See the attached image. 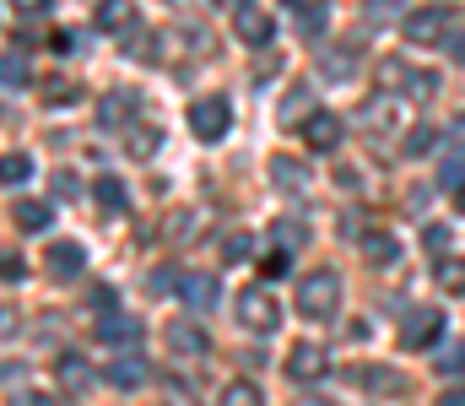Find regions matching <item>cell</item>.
I'll return each mask as SVG.
<instances>
[{
  "instance_id": "30bf717a",
  "label": "cell",
  "mask_w": 465,
  "mask_h": 406,
  "mask_svg": "<svg viewBox=\"0 0 465 406\" xmlns=\"http://www.w3.org/2000/svg\"><path fill=\"white\" fill-rule=\"evenodd\" d=\"M168 347H173V352H184V358H190V352H195V358H206V352H212V336H206L195 320H173V325H168Z\"/></svg>"
},
{
  "instance_id": "ee69618b",
  "label": "cell",
  "mask_w": 465,
  "mask_h": 406,
  "mask_svg": "<svg viewBox=\"0 0 465 406\" xmlns=\"http://www.w3.org/2000/svg\"><path fill=\"white\" fill-rule=\"evenodd\" d=\"M439 406H465V385H455V391H450V396H444Z\"/></svg>"
},
{
  "instance_id": "836d02e7",
  "label": "cell",
  "mask_w": 465,
  "mask_h": 406,
  "mask_svg": "<svg viewBox=\"0 0 465 406\" xmlns=\"http://www.w3.org/2000/svg\"><path fill=\"white\" fill-rule=\"evenodd\" d=\"M292 271V250H276L271 261H265V276H287Z\"/></svg>"
},
{
  "instance_id": "d6986e66",
  "label": "cell",
  "mask_w": 465,
  "mask_h": 406,
  "mask_svg": "<svg viewBox=\"0 0 465 406\" xmlns=\"http://www.w3.org/2000/svg\"><path fill=\"white\" fill-rule=\"evenodd\" d=\"M93 195H98V206H104V212H124V206H130V201H124V184H119V179H109V173L93 184Z\"/></svg>"
},
{
  "instance_id": "cb8c5ba5",
  "label": "cell",
  "mask_w": 465,
  "mask_h": 406,
  "mask_svg": "<svg viewBox=\"0 0 465 406\" xmlns=\"http://www.w3.org/2000/svg\"><path fill=\"white\" fill-rule=\"evenodd\" d=\"M60 385L65 391H87V363L82 358H60Z\"/></svg>"
},
{
  "instance_id": "d6a6232c",
  "label": "cell",
  "mask_w": 465,
  "mask_h": 406,
  "mask_svg": "<svg viewBox=\"0 0 465 406\" xmlns=\"http://www.w3.org/2000/svg\"><path fill=\"white\" fill-rule=\"evenodd\" d=\"M401 5H406V0H368L362 11H368V22H379V16H395Z\"/></svg>"
},
{
  "instance_id": "52a82bcc",
  "label": "cell",
  "mask_w": 465,
  "mask_h": 406,
  "mask_svg": "<svg viewBox=\"0 0 465 406\" xmlns=\"http://www.w3.org/2000/svg\"><path fill=\"white\" fill-rule=\"evenodd\" d=\"M347 380L362 385V391H373V396H401V391H406V380H401L395 369H384V363H357Z\"/></svg>"
},
{
  "instance_id": "74e56055",
  "label": "cell",
  "mask_w": 465,
  "mask_h": 406,
  "mask_svg": "<svg viewBox=\"0 0 465 406\" xmlns=\"http://www.w3.org/2000/svg\"><path fill=\"white\" fill-rule=\"evenodd\" d=\"M93 303H98V309H104V314H109V309H119V292H114V287H109V282H104V287H98V292H93Z\"/></svg>"
},
{
  "instance_id": "b9f144b4",
  "label": "cell",
  "mask_w": 465,
  "mask_h": 406,
  "mask_svg": "<svg viewBox=\"0 0 465 406\" xmlns=\"http://www.w3.org/2000/svg\"><path fill=\"white\" fill-rule=\"evenodd\" d=\"M22 276H27V266H22L16 255H5V282H22Z\"/></svg>"
},
{
  "instance_id": "5b68a950",
  "label": "cell",
  "mask_w": 465,
  "mask_h": 406,
  "mask_svg": "<svg viewBox=\"0 0 465 406\" xmlns=\"http://www.w3.org/2000/svg\"><path fill=\"white\" fill-rule=\"evenodd\" d=\"M228 125H232L228 98H195L190 104V131H195V141H223Z\"/></svg>"
},
{
  "instance_id": "60d3db41",
  "label": "cell",
  "mask_w": 465,
  "mask_h": 406,
  "mask_svg": "<svg viewBox=\"0 0 465 406\" xmlns=\"http://www.w3.org/2000/svg\"><path fill=\"white\" fill-rule=\"evenodd\" d=\"M49 98H54V104H60V98L71 104V98H76V82H54V87H49Z\"/></svg>"
},
{
  "instance_id": "603a6c76",
  "label": "cell",
  "mask_w": 465,
  "mask_h": 406,
  "mask_svg": "<svg viewBox=\"0 0 465 406\" xmlns=\"http://www.w3.org/2000/svg\"><path fill=\"white\" fill-rule=\"evenodd\" d=\"M271 179H276V184H287V190H303V184H309V173H303L298 163H287V157H276V163H271Z\"/></svg>"
},
{
  "instance_id": "f35d334b",
  "label": "cell",
  "mask_w": 465,
  "mask_h": 406,
  "mask_svg": "<svg viewBox=\"0 0 465 406\" xmlns=\"http://www.w3.org/2000/svg\"><path fill=\"white\" fill-rule=\"evenodd\" d=\"M428 146H433V131H422V125H417V131L406 135V152H428Z\"/></svg>"
},
{
  "instance_id": "f6af8a7d",
  "label": "cell",
  "mask_w": 465,
  "mask_h": 406,
  "mask_svg": "<svg viewBox=\"0 0 465 406\" xmlns=\"http://www.w3.org/2000/svg\"><path fill=\"white\" fill-rule=\"evenodd\" d=\"M450 141H460V146H465V114L455 120V125H450Z\"/></svg>"
},
{
  "instance_id": "d4e9b609",
  "label": "cell",
  "mask_w": 465,
  "mask_h": 406,
  "mask_svg": "<svg viewBox=\"0 0 465 406\" xmlns=\"http://www.w3.org/2000/svg\"><path fill=\"white\" fill-rule=\"evenodd\" d=\"M173 282H179V266H157L152 271V282H146V292H152V298H168Z\"/></svg>"
},
{
  "instance_id": "44dd1931",
  "label": "cell",
  "mask_w": 465,
  "mask_h": 406,
  "mask_svg": "<svg viewBox=\"0 0 465 406\" xmlns=\"http://www.w3.org/2000/svg\"><path fill=\"white\" fill-rule=\"evenodd\" d=\"M223 406H265V396H260V385H249V380H232L228 391H223Z\"/></svg>"
},
{
  "instance_id": "3957f363",
  "label": "cell",
  "mask_w": 465,
  "mask_h": 406,
  "mask_svg": "<svg viewBox=\"0 0 465 406\" xmlns=\"http://www.w3.org/2000/svg\"><path fill=\"white\" fill-rule=\"evenodd\" d=\"M450 27H455V11L450 5H422V11H406V22H401V33L411 44H444Z\"/></svg>"
},
{
  "instance_id": "5bb4252c",
  "label": "cell",
  "mask_w": 465,
  "mask_h": 406,
  "mask_svg": "<svg viewBox=\"0 0 465 406\" xmlns=\"http://www.w3.org/2000/svg\"><path fill=\"white\" fill-rule=\"evenodd\" d=\"M54 223V206L49 201H16V228L22 233H44Z\"/></svg>"
},
{
  "instance_id": "ffe728a7",
  "label": "cell",
  "mask_w": 465,
  "mask_h": 406,
  "mask_svg": "<svg viewBox=\"0 0 465 406\" xmlns=\"http://www.w3.org/2000/svg\"><path fill=\"white\" fill-rule=\"evenodd\" d=\"M439 287L455 292V298H465V261L460 255H455V261H439Z\"/></svg>"
},
{
  "instance_id": "7c38bea8",
  "label": "cell",
  "mask_w": 465,
  "mask_h": 406,
  "mask_svg": "<svg viewBox=\"0 0 465 406\" xmlns=\"http://www.w3.org/2000/svg\"><path fill=\"white\" fill-rule=\"evenodd\" d=\"M146 374H152V369H146L135 352H130V358H109V369H104V380H109L114 391H141V385H146Z\"/></svg>"
},
{
  "instance_id": "8992f818",
  "label": "cell",
  "mask_w": 465,
  "mask_h": 406,
  "mask_svg": "<svg viewBox=\"0 0 465 406\" xmlns=\"http://www.w3.org/2000/svg\"><path fill=\"white\" fill-rule=\"evenodd\" d=\"M325 374H331V352H325L320 342H298V347L287 352V380L314 385V380H325Z\"/></svg>"
},
{
  "instance_id": "e0dca14e",
  "label": "cell",
  "mask_w": 465,
  "mask_h": 406,
  "mask_svg": "<svg viewBox=\"0 0 465 406\" xmlns=\"http://www.w3.org/2000/svg\"><path fill=\"white\" fill-rule=\"evenodd\" d=\"M362 255H368L373 266H395V261H401V244H395L390 233H368V239H362Z\"/></svg>"
},
{
  "instance_id": "2e32d148",
  "label": "cell",
  "mask_w": 465,
  "mask_h": 406,
  "mask_svg": "<svg viewBox=\"0 0 465 406\" xmlns=\"http://www.w3.org/2000/svg\"><path fill=\"white\" fill-rule=\"evenodd\" d=\"M82 266H87V250H82V244H54V250H49V271H54V276H76Z\"/></svg>"
},
{
  "instance_id": "7bdbcfd3",
  "label": "cell",
  "mask_w": 465,
  "mask_h": 406,
  "mask_svg": "<svg viewBox=\"0 0 465 406\" xmlns=\"http://www.w3.org/2000/svg\"><path fill=\"white\" fill-rule=\"evenodd\" d=\"M450 54H455V65H465V27L450 38Z\"/></svg>"
},
{
  "instance_id": "7dc6e473",
  "label": "cell",
  "mask_w": 465,
  "mask_h": 406,
  "mask_svg": "<svg viewBox=\"0 0 465 406\" xmlns=\"http://www.w3.org/2000/svg\"><path fill=\"white\" fill-rule=\"evenodd\" d=\"M455 206H460V212H465V184H460V190H455Z\"/></svg>"
},
{
  "instance_id": "4316f807",
  "label": "cell",
  "mask_w": 465,
  "mask_h": 406,
  "mask_svg": "<svg viewBox=\"0 0 465 406\" xmlns=\"http://www.w3.org/2000/svg\"><path fill=\"white\" fill-rule=\"evenodd\" d=\"M157 141H163L157 125H152V131H146V125H135V131H130V152H135V157H146V152H157Z\"/></svg>"
},
{
  "instance_id": "83f0119b",
  "label": "cell",
  "mask_w": 465,
  "mask_h": 406,
  "mask_svg": "<svg viewBox=\"0 0 465 406\" xmlns=\"http://www.w3.org/2000/svg\"><path fill=\"white\" fill-rule=\"evenodd\" d=\"M439 184H450V190H460V184H465V157H450V163L439 168Z\"/></svg>"
},
{
  "instance_id": "4fadbf2b",
  "label": "cell",
  "mask_w": 465,
  "mask_h": 406,
  "mask_svg": "<svg viewBox=\"0 0 465 406\" xmlns=\"http://www.w3.org/2000/svg\"><path fill=\"white\" fill-rule=\"evenodd\" d=\"M232 16H238V38H243V44H254V49L271 44V27H276V22H271L265 11H249V5H243V11H232Z\"/></svg>"
},
{
  "instance_id": "8d00e7d4",
  "label": "cell",
  "mask_w": 465,
  "mask_h": 406,
  "mask_svg": "<svg viewBox=\"0 0 465 406\" xmlns=\"http://www.w3.org/2000/svg\"><path fill=\"white\" fill-rule=\"evenodd\" d=\"M54 0H11V11H22V16H44Z\"/></svg>"
},
{
  "instance_id": "9a60e30c",
  "label": "cell",
  "mask_w": 465,
  "mask_h": 406,
  "mask_svg": "<svg viewBox=\"0 0 465 406\" xmlns=\"http://www.w3.org/2000/svg\"><path fill=\"white\" fill-rule=\"evenodd\" d=\"M179 292H184L190 314H206V309L217 303V282H212V276H184V287H179Z\"/></svg>"
},
{
  "instance_id": "ab89813d",
  "label": "cell",
  "mask_w": 465,
  "mask_h": 406,
  "mask_svg": "<svg viewBox=\"0 0 465 406\" xmlns=\"http://www.w3.org/2000/svg\"><path fill=\"white\" fill-rule=\"evenodd\" d=\"M163 406H195V396H184L179 385H163Z\"/></svg>"
},
{
  "instance_id": "bcb514c9",
  "label": "cell",
  "mask_w": 465,
  "mask_h": 406,
  "mask_svg": "<svg viewBox=\"0 0 465 406\" xmlns=\"http://www.w3.org/2000/svg\"><path fill=\"white\" fill-rule=\"evenodd\" d=\"M217 5H228V11H243V5H249V0H217Z\"/></svg>"
},
{
  "instance_id": "1f68e13d",
  "label": "cell",
  "mask_w": 465,
  "mask_h": 406,
  "mask_svg": "<svg viewBox=\"0 0 465 406\" xmlns=\"http://www.w3.org/2000/svg\"><path fill=\"white\" fill-rule=\"evenodd\" d=\"M439 374H465V342L455 347V352H444V358H439Z\"/></svg>"
},
{
  "instance_id": "8fae6325",
  "label": "cell",
  "mask_w": 465,
  "mask_h": 406,
  "mask_svg": "<svg viewBox=\"0 0 465 406\" xmlns=\"http://www.w3.org/2000/svg\"><path fill=\"white\" fill-rule=\"evenodd\" d=\"M98 342H104V347H135V342H141V325H135L130 314L109 309V314L98 320Z\"/></svg>"
},
{
  "instance_id": "6da1fadb",
  "label": "cell",
  "mask_w": 465,
  "mask_h": 406,
  "mask_svg": "<svg viewBox=\"0 0 465 406\" xmlns=\"http://www.w3.org/2000/svg\"><path fill=\"white\" fill-rule=\"evenodd\" d=\"M341 309V276L336 271H309L298 287V314L303 320H331Z\"/></svg>"
},
{
  "instance_id": "e575fe53",
  "label": "cell",
  "mask_w": 465,
  "mask_h": 406,
  "mask_svg": "<svg viewBox=\"0 0 465 406\" xmlns=\"http://www.w3.org/2000/svg\"><path fill=\"white\" fill-rule=\"evenodd\" d=\"M303 109H309V87H292V93H287V120H298Z\"/></svg>"
},
{
  "instance_id": "4dcf8cb0",
  "label": "cell",
  "mask_w": 465,
  "mask_h": 406,
  "mask_svg": "<svg viewBox=\"0 0 465 406\" xmlns=\"http://www.w3.org/2000/svg\"><path fill=\"white\" fill-rule=\"evenodd\" d=\"M22 82H27V65H22L16 49H11V54H5V87H22Z\"/></svg>"
},
{
  "instance_id": "9c48e42d",
  "label": "cell",
  "mask_w": 465,
  "mask_h": 406,
  "mask_svg": "<svg viewBox=\"0 0 465 406\" xmlns=\"http://www.w3.org/2000/svg\"><path fill=\"white\" fill-rule=\"evenodd\" d=\"M98 27H104V33H114V38L135 33V27H141L135 0H104V5H98Z\"/></svg>"
},
{
  "instance_id": "c3c4849f",
  "label": "cell",
  "mask_w": 465,
  "mask_h": 406,
  "mask_svg": "<svg viewBox=\"0 0 465 406\" xmlns=\"http://www.w3.org/2000/svg\"><path fill=\"white\" fill-rule=\"evenodd\" d=\"M298 406H331V401H314V396H303V401H298Z\"/></svg>"
},
{
  "instance_id": "ba28073f",
  "label": "cell",
  "mask_w": 465,
  "mask_h": 406,
  "mask_svg": "<svg viewBox=\"0 0 465 406\" xmlns=\"http://www.w3.org/2000/svg\"><path fill=\"white\" fill-rule=\"evenodd\" d=\"M303 141H309V152H336V146H341V120H336L331 109H314V114L303 120Z\"/></svg>"
},
{
  "instance_id": "7402d4cb",
  "label": "cell",
  "mask_w": 465,
  "mask_h": 406,
  "mask_svg": "<svg viewBox=\"0 0 465 406\" xmlns=\"http://www.w3.org/2000/svg\"><path fill=\"white\" fill-rule=\"evenodd\" d=\"M271 239H276V244H287V250H298V244L309 239V228H303L298 217H276V228H271Z\"/></svg>"
},
{
  "instance_id": "d590c367",
  "label": "cell",
  "mask_w": 465,
  "mask_h": 406,
  "mask_svg": "<svg viewBox=\"0 0 465 406\" xmlns=\"http://www.w3.org/2000/svg\"><path fill=\"white\" fill-rule=\"evenodd\" d=\"M422 239H428V250H433V255H444V244H450V228H439V223H433Z\"/></svg>"
},
{
  "instance_id": "484cf974",
  "label": "cell",
  "mask_w": 465,
  "mask_h": 406,
  "mask_svg": "<svg viewBox=\"0 0 465 406\" xmlns=\"http://www.w3.org/2000/svg\"><path fill=\"white\" fill-rule=\"evenodd\" d=\"M249 255H254V239H249V233H232L228 244H223V261H228V266L249 261Z\"/></svg>"
},
{
  "instance_id": "7a4b0ae2",
  "label": "cell",
  "mask_w": 465,
  "mask_h": 406,
  "mask_svg": "<svg viewBox=\"0 0 465 406\" xmlns=\"http://www.w3.org/2000/svg\"><path fill=\"white\" fill-rule=\"evenodd\" d=\"M238 325L254 331V336H276L282 331V303L265 287H243L238 292Z\"/></svg>"
},
{
  "instance_id": "f546056e",
  "label": "cell",
  "mask_w": 465,
  "mask_h": 406,
  "mask_svg": "<svg viewBox=\"0 0 465 406\" xmlns=\"http://www.w3.org/2000/svg\"><path fill=\"white\" fill-rule=\"evenodd\" d=\"M287 5H292V11H298V16H303V22H320V16H325V5H331V0H287Z\"/></svg>"
},
{
  "instance_id": "277c9868",
  "label": "cell",
  "mask_w": 465,
  "mask_h": 406,
  "mask_svg": "<svg viewBox=\"0 0 465 406\" xmlns=\"http://www.w3.org/2000/svg\"><path fill=\"white\" fill-rule=\"evenodd\" d=\"M439 336H444V309H411L406 325H401L406 352H428V347H439Z\"/></svg>"
},
{
  "instance_id": "ac0fdd59",
  "label": "cell",
  "mask_w": 465,
  "mask_h": 406,
  "mask_svg": "<svg viewBox=\"0 0 465 406\" xmlns=\"http://www.w3.org/2000/svg\"><path fill=\"white\" fill-rule=\"evenodd\" d=\"M0 173H5V184L16 190V184H27V179H33V157H27V152H5Z\"/></svg>"
},
{
  "instance_id": "f1b7e54d",
  "label": "cell",
  "mask_w": 465,
  "mask_h": 406,
  "mask_svg": "<svg viewBox=\"0 0 465 406\" xmlns=\"http://www.w3.org/2000/svg\"><path fill=\"white\" fill-rule=\"evenodd\" d=\"M195 228H201V223H195L190 212H179V217H168V228H163V233H168V239H184V233H195Z\"/></svg>"
}]
</instances>
